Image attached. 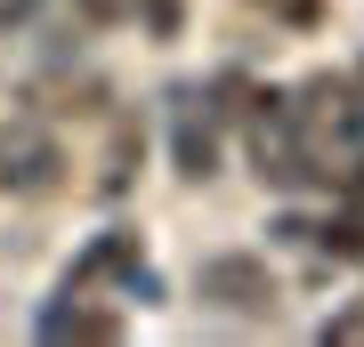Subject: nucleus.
<instances>
[{"instance_id": "obj_11", "label": "nucleus", "mask_w": 364, "mask_h": 347, "mask_svg": "<svg viewBox=\"0 0 364 347\" xmlns=\"http://www.w3.org/2000/svg\"><path fill=\"white\" fill-rule=\"evenodd\" d=\"M324 339H364V307H348V315H332V323H324Z\"/></svg>"}, {"instance_id": "obj_5", "label": "nucleus", "mask_w": 364, "mask_h": 347, "mask_svg": "<svg viewBox=\"0 0 364 347\" xmlns=\"http://www.w3.org/2000/svg\"><path fill=\"white\" fill-rule=\"evenodd\" d=\"M178 178L186 186L219 178V129H210V114H195V97H178Z\"/></svg>"}, {"instance_id": "obj_2", "label": "nucleus", "mask_w": 364, "mask_h": 347, "mask_svg": "<svg viewBox=\"0 0 364 347\" xmlns=\"http://www.w3.org/2000/svg\"><path fill=\"white\" fill-rule=\"evenodd\" d=\"M0 186H9L16 202L57 194V186H65V145H57L41 121H9V129H0Z\"/></svg>"}, {"instance_id": "obj_3", "label": "nucleus", "mask_w": 364, "mask_h": 347, "mask_svg": "<svg viewBox=\"0 0 364 347\" xmlns=\"http://www.w3.org/2000/svg\"><path fill=\"white\" fill-rule=\"evenodd\" d=\"M41 339H122V307H90V291H57V307L41 315Z\"/></svg>"}, {"instance_id": "obj_1", "label": "nucleus", "mask_w": 364, "mask_h": 347, "mask_svg": "<svg viewBox=\"0 0 364 347\" xmlns=\"http://www.w3.org/2000/svg\"><path fill=\"white\" fill-rule=\"evenodd\" d=\"M195 299L210 315H235V323H267L284 307V283H275V267L259 250H210L195 267Z\"/></svg>"}, {"instance_id": "obj_8", "label": "nucleus", "mask_w": 364, "mask_h": 347, "mask_svg": "<svg viewBox=\"0 0 364 347\" xmlns=\"http://www.w3.org/2000/svg\"><path fill=\"white\" fill-rule=\"evenodd\" d=\"M267 25H291V33H316L324 25V0H251Z\"/></svg>"}, {"instance_id": "obj_6", "label": "nucleus", "mask_w": 364, "mask_h": 347, "mask_svg": "<svg viewBox=\"0 0 364 347\" xmlns=\"http://www.w3.org/2000/svg\"><path fill=\"white\" fill-rule=\"evenodd\" d=\"M316 250L324 258H348V267H364V210H340V219L316 226Z\"/></svg>"}, {"instance_id": "obj_10", "label": "nucleus", "mask_w": 364, "mask_h": 347, "mask_svg": "<svg viewBox=\"0 0 364 347\" xmlns=\"http://www.w3.org/2000/svg\"><path fill=\"white\" fill-rule=\"evenodd\" d=\"M81 16H90V25H122V16H130V0H81Z\"/></svg>"}, {"instance_id": "obj_4", "label": "nucleus", "mask_w": 364, "mask_h": 347, "mask_svg": "<svg viewBox=\"0 0 364 347\" xmlns=\"http://www.w3.org/2000/svg\"><path fill=\"white\" fill-rule=\"evenodd\" d=\"M130 267H138V234H130V226H105L97 243L65 267V291H90V283H105V275H130Z\"/></svg>"}, {"instance_id": "obj_9", "label": "nucleus", "mask_w": 364, "mask_h": 347, "mask_svg": "<svg viewBox=\"0 0 364 347\" xmlns=\"http://www.w3.org/2000/svg\"><path fill=\"white\" fill-rule=\"evenodd\" d=\"M130 170H138V129H114V154H105V194H122V186H130Z\"/></svg>"}, {"instance_id": "obj_12", "label": "nucleus", "mask_w": 364, "mask_h": 347, "mask_svg": "<svg viewBox=\"0 0 364 347\" xmlns=\"http://www.w3.org/2000/svg\"><path fill=\"white\" fill-rule=\"evenodd\" d=\"M356 154H364V145H356ZM348 202H356V210H364V162H356V170H348Z\"/></svg>"}, {"instance_id": "obj_7", "label": "nucleus", "mask_w": 364, "mask_h": 347, "mask_svg": "<svg viewBox=\"0 0 364 347\" xmlns=\"http://www.w3.org/2000/svg\"><path fill=\"white\" fill-rule=\"evenodd\" d=\"M130 16H138V33L154 40V49H170V40L186 33V0H130Z\"/></svg>"}]
</instances>
